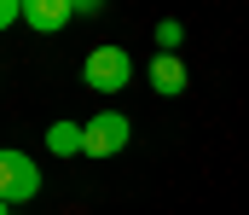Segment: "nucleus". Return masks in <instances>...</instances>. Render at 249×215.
<instances>
[{"mask_svg": "<svg viewBox=\"0 0 249 215\" xmlns=\"http://www.w3.org/2000/svg\"><path fill=\"white\" fill-rule=\"evenodd\" d=\"M145 76H151V93H162V99L186 93V64H180V53H157Z\"/></svg>", "mask_w": 249, "mask_h": 215, "instance_id": "obj_5", "label": "nucleus"}, {"mask_svg": "<svg viewBox=\"0 0 249 215\" xmlns=\"http://www.w3.org/2000/svg\"><path fill=\"white\" fill-rule=\"evenodd\" d=\"M0 198H6V204H29V198H41V169H35L29 151L0 145Z\"/></svg>", "mask_w": 249, "mask_h": 215, "instance_id": "obj_1", "label": "nucleus"}, {"mask_svg": "<svg viewBox=\"0 0 249 215\" xmlns=\"http://www.w3.org/2000/svg\"><path fill=\"white\" fill-rule=\"evenodd\" d=\"M18 18H23V0H0V29L18 23Z\"/></svg>", "mask_w": 249, "mask_h": 215, "instance_id": "obj_8", "label": "nucleus"}, {"mask_svg": "<svg viewBox=\"0 0 249 215\" xmlns=\"http://www.w3.org/2000/svg\"><path fill=\"white\" fill-rule=\"evenodd\" d=\"M133 134V122H127L122 111H99V117H87V151L81 157H116Z\"/></svg>", "mask_w": 249, "mask_h": 215, "instance_id": "obj_3", "label": "nucleus"}, {"mask_svg": "<svg viewBox=\"0 0 249 215\" xmlns=\"http://www.w3.org/2000/svg\"><path fill=\"white\" fill-rule=\"evenodd\" d=\"M0 215H12V204H6V198H0Z\"/></svg>", "mask_w": 249, "mask_h": 215, "instance_id": "obj_9", "label": "nucleus"}, {"mask_svg": "<svg viewBox=\"0 0 249 215\" xmlns=\"http://www.w3.org/2000/svg\"><path fill=\"white\" fill-rule=\"evenodd\" d=\"M81 76H87L93 93H122L127 76H133V59H127V47H93L87 64H81Z\"/></svg>", "mask_w": 249, "mask_h": 215, "instance_id": "obj_2", "label": "nucleus"}, {"mask_svg": "<svg viewBox=\"0 0 249 215\" xmlns=\"http://www.w3.org/2000/svg\"><path fill=\"white\" fill-rule=\"evenodd\" d=\"M70 18H75V0H23V23L41 35H58Z\"/></svg>", "mask_w": 249, "mask_h": 215, "instance_id": "obj_4", "label": "nucleus"}, {"mask_svg": "<svg viewBox=\"0 0 249 215\" xmlns=\"http://www.w3.org/2000/svg\"><path fill=\"white\" fill-rule=\"evenodd\" d=\"M47 151H53V157H81V151H87V122L58 117V122L47 128Z\"/></svg>", "mask_w": 249, "mask_h": 215, "instance_id": "obj_6", "label": "nucleus"}, {"mask_svg": "<svg viewBox=\"0 0 249 215\" xmlns=\"http://www.w3.org/2000/svg\"><path fill=\"white\" fill-rule=\"evenodd\" d=\"M180 41H186V29H180L174 18H162V23H157V47H162V53H174Z\"/></svg>", "mask_w": 249, "mask_h": 215, "instance_id": "obj_7", "label": "nucleus"}]
</instances>
